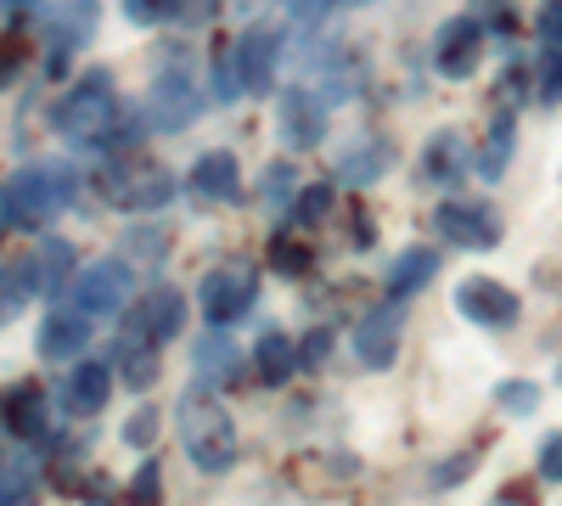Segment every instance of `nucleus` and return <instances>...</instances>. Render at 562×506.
Listing matches in <instances>:
<instances>
[{"label":"nucleus","instance_id":"obj_1","mask_svg":"<svg viewBox=\"0 0 562 506\" xmlns=\"http://www.w3.org/2000/svg\"><path fill=\"white\" fill-rule=\"evenodd\" d=\"M175 434H180V450H186V462H192L198 473H231L237 468V423H231V411L198 383V389H186L180 405H175Z\"/></svg>","mask_w":562,"mask_h":506},{"label":"nucleus","instance_id":"obj_2","mask_svg":"<svg viewBox=\"0 0 562 506\" xmlns=\"http://www.w3.org/2000/svg\"><path fill=\"white\" fill-rule=\"evenodd\" d=\"M113 113H119L113 74H85V79L68 85V97L57 102L52 124L74 147H102V142H113Z\"/></svg>","mask_w":562,"mask_h":506},{"label":"nucleus","instance_id":"obj_3","mask_svg":"<svg viewBox=\"0 0 562 506\" xmlns=\"http://www.w3.org/2000/svg\"><path fill=\"white\" fill-rule=\"evenodd\" d=\"M74 203V169L63 164H29L7 180V232H34Z\"/></svg>","mask_w":562,"mask_h":506},{"label":"nucleus","instance_id":"obj_4","mask_svg":"<svg viewBox=\"0 0 562 506\" xmlns=\"http://www.w3.org/2000/svg\"><path fill=\"white\" fill-rule=\"evenodd\" d=\"M102 192L113 209H130V214H158L169 198H175V175L164 164H140V158H113L102 169Z\"/></svg>","mask_w":562,"mask_h":506},{"label":"nucleus","instance_id":"obj_5","mask_svg":"<svg viewBox=\"0 0 562 506\" xmlns=\"http://www.w3.org/2000/svg\"><path fill=\"white\" fill-rule=\"evenodd\" d=\"M259 299V270L248 259H225L214 270H203V282H198V304L203 315L214 321V327H231V321H243Z\"/></svg>","mask_w":562,"mask_h":506},{"label":"nucleus","instance_id":"obj_6","mask_svg":"<svg viewBox=\"0 0 562 506\" xmlns=\"http://www.w3.org/2000/svg\"><path fill=\"white\" fill-rule=\"evenodd\" d=\"M147 113H153V130H186L198 113H203V85H198V74L186 68L180 57H169L158 74H153V85H147Z\"/></svg>","mask_w":562,"mask_h":506},{"label":"nucleus","instance_id":"obj_7","mask_svg":"<svg viewBox=\"0 0 562 506\" xmlns=\"http://www.w3.org/2000/svg\"><path fill=\"white\" fill-rule=\"evenodd\" d=\"M135 304V270L130 259H97L74 276V310L79 315H124Z\"/></svg>","mask_w":562,"mask_h":506},{"label":"nucleus","instance_id":"obj_8","mask_svg":"<svg viewBox=\"0 0 562 506\" xmlns=\"http://www.w3.org/2000/svg\"><path fill=\"white\" fill-rule=\"evenodd\" d=\"M186 333V299L175 288H153V293H140L130 310H124V338L135 344H153L164 349L169 338Z\"/></svg>","mask_w":562,"mask_h":506},{"label":"nucleus","instance_id":"obj_9","mask_svg":"<svg viewBox=\"0 0 562 506\" xmlns=\"http://www.w3.org/2000/svg\"><path fill=\"white\" fill-rule=\"evenodd\" d=\"M434 232L467 254H484L501 243V214L490 203H439L434 209Z\"/></svg>","mask_w":562,"mask_h":506},{"label":"nucleus","instance_id":"obj_10","mask_svg":"<svg viewBox=\"0 0 562 506\" xmlns=\"http://www.w3.org/2000/svg\"><path fill=\"white\" fill-rule=\"evenodd\" d=\"M276 135H281V147L288 153H310L321 135H326V102L310 97V90H281L276 97Z\"/></svg>","mask_w":562,"mask_h":506},{"label":"nucleus","instance_id":"obj_11","mask_svg":"<svg viewBox=\"0 0 562 506\" xmlns=\"http://www.w3.org/2000/svg\"><path fill=\"white\" fill-rule=\"evenodd\" d=\"M479 57H484V29L479 18H450L434 40V68L445 79H473L479 74Z\"/></svg>","mask_w":562,"mask_h":506},{"label":"nucleus","instance_id":"obj_12","mask_svg":"<svg viewBox=\"0 0 562 506\" xmlns=\"http://www.w3.org/2000/svg\"><path fill=\"white\" fill-rule=\"evenodd\" d=\"M231 63H237V79L248 97H270L276 90V63H281V34L276 29H248L237 40V52H231Z\"/></svg>","mask_w":562,"mask_h":506},{"label":"nucleus","instance_id":"obj_13","mask_svg":"<svg viewBox=\"0 0 562 506\" xmlns=\"http://www.w3.org/2000/svg\"><path fill=\"white\" fill-rule=\"evenodd\" d=\"M456 310L467 321H479V327H512L518 321V293L501 288L495 276H467L456 288Z\"/></svg>","mask_w":562,"mask_h":506},{"label":"nucleus","instance_id":"obj_14","mask_svg":"<svg viewBox=\"0 0 562 506\" xmlns=\"http://www.w3.org/2000/svg\"><path fill=\"white\" fill-rule=\"evenodd\" d=\"M394 355H400V304L366 310L355 327V360L371 366V372H383V366H394Z\"/></svg>","mask_w":562,"mask_h":506},{"label":"nucleus","instance_id":"obj_15","mask_svg":"<svg viewBox=\"0 0 562 506\" xmlns=\"http://www.w3.org/2000/svg\"><path fill=\"white\" fill-rule=\"evenodd\" d=\"M97 18H102V0H52V68H63L97 34Z\"/></svg>","mask_w":562,"mask_h":506},{"label":"nucleus","instance_id":"obj_16","mask_svg":"<svg viewBox=\"0 0 562 506\" xmlns=\"http://www.w3.org/2000/svg\"><path fill=\"white\" fill-rule=\"evenodd\" d=\"M186 192H192V203H237L243 198V169L231 153H203L192 164V180H186Z\"/></svg>","mask_w":562,"mask_h":506},{"label":"nucleus","instance_id":"obj_17","mask_svg":"<svg viewBox=\"0 0 562 506\" xmlns=\"http://www.w3.org/2000/svg\"><path fill=\"white\" fill-rule=\"evenodd\" d=\"M40 360H52V366H68V360H79L85 355V344H90V315H79V310H52L40 321Z\"/></svg>","mask_w":562,"mask_h":506},{"label":"nucleus","instance_id":"obj_18","mask_svg":"<svg viewBox=\"0 0 562 506\" xmlns=\"http://www.w3.org/2000/svg\"><path fill=\"white\" fill-rule=\"evenodd\" d=\"M108 400H113V366H102V360H79L68 389L57 394V405L68 411V417H97Z\"/></svg>","mask_w":562,"mask_h":506},{"label":"nucleus","instance_id":"obj_19","mask_svg":"<svg viewBox=\"0 0 562 506\" xmlns=\"http://www.w3.org/2000/svg\"><path fill=\"white\" fill-rule=\"evenodd\" d=\"M394 164V147L383 135H355V142L338 147V180L344 187H371V180H383Z\"/></svg>","mask_w":562,"mask_h":506},{"label":"nucleus","instance_id":"obj_20","mask_svg":"<svg viewBox=\"0 0 562 506\" xmlns=\"http://www.w3.org/2000/svg\"><path fill=\"white\" fill-rule=\"evenodd\" d=\"M473 164H479V158H473V147H467L456 130H439L434 142L422 147V175H428L434 187H456V180H461L467 169H473Z\"/></svg>","mask_w":562,"mask_h":506},{"label":"nucleus","instance_id":"obj_21","mask_svg":"<svg viewBox=\"0 0 562 506\" xmlns=\"http://www.w3.org/2000/svg\"><path fill=\"white\" fill-rule=\"evenodd\" d=\"M192 372H198V383H203V389H220V383H231V378L243 372V349H237V338L209 333L203 344H192Z\"/></svg>","mask_w":562,"mask_h":506},{"label":"nucleus","instance_id":"obj_22","mask_svg":"<svg viewBox=\"0 0 562 506\" xmlns=\"http://www.w3.org/2000/svg\"><path fill=\"white\" fill-rule=\"evenodd\" d=\"M7 423H12V434H18V439H34V445L52 439V411H45V394H40L34 383H18V389H12Z\"/></svg>","mask_w":562,"mask_h":506},{"label":"nucleus","instance_id":"obj_23","mask_svg":"<svg viewBox=\"0 0 562 506\" xmlns=\"http://www.w3.org/2000/svg\"><path fill=\"white\" fill-rule=\"evenodd\" d=\"M439 270V254H428V248H405L389 270H383V288H389V299L394 304H405L416 288H428V276Z\"/></svg>","mask_w":562,"mask_h":506},{"label":"nucleus","instance_id":"obj_24","mask_svg":"<svg viewBox=\"0 0 562 506\" xmlns=\"http://www.w3.org/2000/svg\"><path fill=\"white\" fill-rule=\"evenodd\" d=\"M113 372L124 378V389H153L158 372H164V355L153 344H135V338H119V360Z\"/></svg>","mask_w":562,"mask_h":506},{"label":"nucleus","instance_id":"obj_25","mask_svg":"<svg viewBox=\"0 0 562 506\" xmlns=\"http://www.w3.org/2000/svg\"><path fill=\"white\" fill-rule=\"evenodd\" d=\"M512 147H518V119H512V113H495V119H490V135H484V147H479V175H484V180H501L506 164H512Z\"/></svg>","mask_w":562,"mask_h":506},{"label":"nucleus","instance_id":"obj_26","mask_svg":"<svg viewBox=\"0 0 562 506\" xmlns=\"http://www.w3.org/2000/svg\"><path fill=\"white\" fill-rule=\"evenodd\" d=\"M34 270H40V293L45 299H63L68 293V276H74V248L63 237H45L40 254H34Z\"/></svg>","mask_w":562,"mask_h":506},{"label":"nucleus","instance_id":"obj_27","mask_svg":"<svg viewBox=\"0 0 562 506\" xmlns=\"http://www.w3.org/2000/svg\"><path fill=\"white\" fill-rule=\"evenodd\" d=\"M254 366H259V378L276 389V383H288V378H293V366H304V360H299V344H293V338L265 333V338L254 344Z\"/></svg>","mask_w":562,"mask_h":506},{"label":"nucleus","instance_id":"obj_28","mask_svg":"<svg viewBox=\"0 0 562 506\" xmlns=\"http://www.w3.org/2000/svg\"><path fill=\"white\" fill-rule=\"evenodd\" d=\"M29 293H40V270H34V254L7 265V315H18V310L29 304Z\"/></svg>","mask_w":562,"mask_h":506},{"label":"nucleus","instance_id":"obj_29","mask_svg":"<svg viewBox=\"0 0 562 506\" xmlns=\"http://www.w3.org/2000/svg\"><path fill=\"white\" fill-rule=\"evenodd\" d=\"M164 248H169L164 225H130L119 237V254H130V259H164Z\"/></svg>","mask_w":562,"mask_h":506},{"label":"nucleus","instance_id":"obj_30","mask_svg":"<svg viewBox=\"0 0 562 506\" xmlns=\"http://www.w3.org/2000/svg\"><path fill=\"white\" fill-rule=\"evenodd\" d=\"M495 405L506 411V417H535V411H540V389L524 383V378H512V383L495 389Z\"/></svg>","mask_w":562,"mask_h":506},{"label":"nucleus","instance_id":"obj_31","mask_svg":"<svg viewBox=\"0 0 562 506\" xmlns=\"http://www.w3.org/2000/svg\"><path fill=\"white\" fill-rule=\"evenodd\" d=\"M326 214H333V187H304V192L293 198V220H299V225H321Z\"/></svg>","mask_w":562,"mask_h":506},{"label":"nucleus","instance_id":"obj_32","mask_svg":"<svg viewBox=\"0 0 562 506\" xmlns=\"http://www.w3.org/2000/svg\"><path fill=\"white\" fill-rule=\"evenodd\" d=\"M153 439H158V405H135L130 417H124V445L147 450Z\"/></svg>","mask_w":562,"mask_h":506},{"label":"nucleus","instance_id":"obj_33","mask_svg":"<svg viewBox=\"0 0 562 506\" xmlns=\"http://www.w3.org/2000/svg\"><path fill=\"white\" fill-rule=\"evenodd\" d=\"M270 265H276L281 276H299V270H310V248L293 243V237H276V243H270Z\"/></svg>","mask_w":562,"mask_h":506},{"label":"nucleus","instance_id":"obj_34","mask_svg":"<svg viewBox=\"0 0 562 506\" xmlns=\"http://www.w3.org/2000/svg\"><path fill=\"white\" fill-rule=\"evenodd\" d=\"M473 462H479V456H473V450H461V456H450V462L428 468V484H434V490H456L461 473H473Z\"/></svg>","mask_w":562,"mask_h":506},{"label":"nucleus","instance_id":"obj_35","mask_svg":"<svg viewBox=\"0 0 562 506\" xmlns=\"http://www.w3.org/2000/svg\"><path fill=\"white\" fill-rule=\"evenodd\" d=\"M164 495V468L158 462H140V473H135V484H130V501L135 506H153Z\"/></svg>","mask_w":562,"mask_h":506},{"label":"nucleus","instance_id":"obj_36","mask_svg":"<svg viewBox=\"0 0 562 506\" xmlns=\"http://www.w3.org/2000/svg\"><path fill=\"white\" fill-rule=\"evenodd\" d=\"M288 198H293V164H276V169L265 175V203H270V209H293Z\"/></svg>","mask_w":562,"mask_h":506},{"label":"nucleus","instance_id":"obj_37","mask_svg":"<svg viewBox=\"0 0 562 506\" xmlns=\"http://www.w3.org/2000/svg\"><path fill=\"white\" fill-rule=\"evenodd\" d=\"M535 29H540V40L551 45V52H562V0H540Z\"/></svg>","mask_w":562,"mask_h":506},{"label":"nucleus","instance_id":"obj_38","mask_svg":"<svg viewBox=\"0 0 562 506\" xmlns=\"http://www.w3.org/2000/svg\"><path fill=\"white\" fill-rule=\"evenodd\" d=\"M175 12V0H124V18L140 23V29H158V18Z\"/></svg>","mask_w":562,"mask_h":506},{"label":"nucleus","instance_id":"obj_39","mask_svg":"<svg viewBox=\"0 0 562 506\" xmlns=\"http://www.w3.org/2000/svg\"><path fill=\"white\" fill-rule=\"evenodd\" d=\"M540 102H546V108H557V102H562V52H551V63H546V79H540Z\"/></svg>","mask_w":562,"mask_h":506},{"label":"nucleus","instance_id":"obj_40","mask_svg":"<svg viewBox=\"0 0 562 506\" xmlns=\"http://www.w3.org/2000/svg\"><path fill=\"white\" fill-rule=\"evenodd\" d=\"M540 479L562 484V434H551V439L540 445Z\"/></svg>","mask_w":562,"mask_h":506},{"label":"nucleus","instance_id":"obj_41","mask_svg":"<svg viewBox=\"0 0 562 506\" xmlns=\"http://www.w3.org/2000/svg\"><path fill=\"white\" fill-rule=\"evenodd\" d=\"M326 344H333V333H326V327L304 333V338H299V360H304V366H321V360H326Z\"/></svg>","mask_w":562,"mask_h":506},{"label":"nucleus","instance_id":"obj_42","mask_svg":"<svg viewBox=\"0 0 562 506\" xmlns=\"http://www.w3.org/2000/svg\"><path fill=\"white\" fill-rule=\"evenodd\" d=\"M326 7H333V0H288V12H293V18H304V23H315Z\"/></svg>","mask_w":562,"mask_h":506},{"label":"nucleus","instance_id":"obj_43","mask_svg":"<svg viewBox=\"0 0 562 506\" xmlns=\"http://www.w3.org/2000/svg\"><path fill=\"white\" fill-rule=\"evenodd\" d=\"M214 0H175V12H186V18H198V12H209Z\"/></svg>","mask_w":562,"mask_h":506},{"label":"nucleus","instance_id":"obj_44","mask_svg":"<svg viewBox=\"0 0 562 506\" xmlns=\"http://www.w3.org/2000/svg\"><path fill=\"white\" fill-rule=\"evenodd\" d=\"M7 506H34V495H29V490H12V495H7Z\"/></svg>","mask_w":562,"mask_h":506},{"label":"nucleus","instance_id":"obj_45","mask_svg":"<svg viewBox=\"0 0 562 506\" xmlns=\"http://www.w3.org/2000/svg\"><path fill=\"white\" fill-rule=\"evenodd\" d=\"M490 506H518V501H512V495H501V501H490Z\"/></svg>","mask_w":562,"mask_h":506},{"label":"nucleus","instance_id":"obj_46","mask_svg":"<svg viewBox=\"0 0 562 506\" xmlns=\"http://www.w3.org/2000/svg\"><path fill=\"white\" fill-rule=\"evenodd\" d=\"M7 7H29V0H7Z\"/></svg>","mask_w":562,"mask_h":506},{"label":"nucleus","instance_id":"obj_47","mask_svg":"<svg viewBox=\"0 0 562 506\" xmlns=\"http://www.w3.org/2000/svg\"><path fill=\"white\" fill-rule=\"evenodd\" d=\"M344 7H366V0H344Z\"/></svg>","mask_w":562,"mask_h":506}]
</instances>
